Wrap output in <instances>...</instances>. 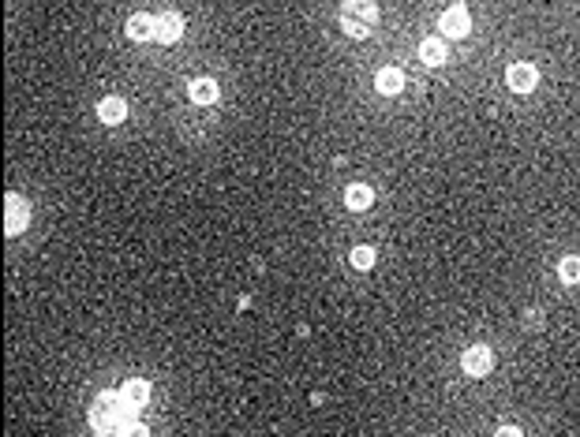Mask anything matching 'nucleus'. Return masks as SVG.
I'll use <instances>...</instances> for the list:
<instances>
[{"label": "nucleus", "mask_w": 580, "mask_h": 437, "mask_svg": "<svg viewBox=\"0 0 580 437\" xmlns=\"http://www.w3.org/2000/svg\"><path fill=\"white\" fill-rule=\"evenodd\" d=\"M378 27L375 0H345L341 4V30L348 38H367Z\"/></svg>", "instance_id": "f257e3e1"}, {"label": "nucleus", "mask_w": 580, "mask_h": 437, "mask_svg": "<svg viewBox=\"0 0 580 437\" xmlns=\"http://www.w3.org/2000/svg\"><path fill=\"white\" fill-rule=\"evenodd\" d=\"M120 400H124V396H116V392H102V396L94 400V408H90V426H94V434L105 437V434L116 426V419L124 415Z\"/></svg>", "instance_id": "f03ea898"}, {"label": "nucleus", "mask_w": 580, "mask_h": 437, "mask_svg": "<svg viewBox=\"0 0 580 437\" xmlns=\"http://www.w3.org/2000/svg\"><path fill=\"white\" fill-rule=\"evenodd\" d=\"M184 34V19L177 12H161L154 19V41H161V45H172Z\"/></svg>", "instance_id": "7ed1b4c3"}, {"label": "nucleus", "mask_w": 580, "mask_h": 437, "mask_svg": "<svg viewBox=\"0 0 580 437\" xmlns=\"http://www.w3.org/2000/svg\"><path fill=\"white\" fill-rule=\"evenodd\" d=\"M490 363H495V359H490V352L483 344H476V348H468L464 352V359H461V366L468 370V374L472 378H483V374H490Z\"/></svg>", "instance_id": "20e7f679"}, {"label": "nucleus", "mask_w": 580, "mask_h": 437, "mask_svg": "<svg viewBox=\"0 0 580 437\" xmlns=\"http://www.w3.org/2000/svg\"><path fill=\"white\" fill-rule=\"evenodd\" d=\"M23 224H27V206L19 194H8V224H4V232L8 236H19L23 232Z\"/></svg>", "instance_id": "39448f33"}, {"label": "nucleus", "mask_w": 580, "mask_h": 437, "mask_svg": "<svg viewBox=\"0 0 580 437\" xmlns=\"http://www.w3.org/2000/svg\"><path fill=\"white\" fill-rule=\"evenodd\" d=\"M468 27H472V23H468V12H464L461 4H453L450 12L442 15V30H446V34H453V38H464Z\"/></svg>", "instance_id": "423d86ee"}, {"label": "nucleus", "mask_w": 580, "mask_h": 437, "mask_svg": "<svg viewBox=\"0 0 580 437\" xmlns=\"http://www.w3.org/2000/svg\"><path fill=\"white\" fill-rule=\"evenodd\" d=\"M509 86L517 94L535 90V68H532V64H513V68H509Z\"/></svg>", "instance_id": "0eeeda50"}, {"label": "nucleus", "mask_w": 580, "mask_h": 437, "mask_svg": "<svg viewBox=\"0 0 580 437\" xmlns=\"http://www.w3.org/2000/svg\"><path fill=\"white\" fill-rule=\"evenodd\" d=\"M97 116H102V124H120V120L127 116V105L120 101V97H105V101L97 105Z\"/></svg>", "instance_id": "6e6552de"}, {"label": "nucleus", "mask_w": 580, "mask_h": 437, "mask_svg": "<svg viewBox=\"0 0 580 437\" xmlns=\"http://www.w3.org/2000/svg\"><path fill=\"white\" fill-rule=\"evenodd\" d=\"M191 101L195 105H214L217 101V83L214 79H195L191 83Z\"/></svg>", "instance_id": "1a4fd4ad"}, {"label": "nucleus", "mask_w": 580, "mask_h": 437, "mask_svg": "<svg viewBox=\"0 0 580 437\" xmlns=\"http://www.w3.org/2000/svg\"><path fill=\"white\" fill-rule=\"evenodd\" d=\"M127 38L150 41V38H154V19H150V15H131L127 19Z\"/></svg>", "instance_id": "9d476101"}, {"label": "nucleus", "mask_w": 580, "mask_h": 437, "mask_svg": "<svg viewBox=\"0 0 580 437\" xmlns=\"http://www.w3.org/2000/svg\"><path fill=\"white\" fill-rule=\"evenodd\" d=\"M371 199H375V194H371V187H364V183H352V187L345 191V202H348V210H367V206H371Z\"/></svg>", "instance_id": "9b49d317"}, {"label": "nucleus", "mask_w": 580, "mask_h": 437, "mask_svg": "<svg viewBox=\"0 0 580 437\" xmlns=\"http://www.w3.org/2000/svg\"><path fill=\"white\" fill-rule=\"evenodd\" d=\"M420 57H423V64H442V60H446V41H439V38H423Z\"/></svg>", "instance_id": "f8f14e48"}, {"label": "nucleus", "mask_w": 580, "mask_h": 437, "mask_svg": "<svg viewBox=\"0 0 580 437\" xmlns=\"http://www.w3.org/2000/svg\"><path fill=\"white\" fill-rule=\"evenodd\" d=\"M375 83H378V90H382V94H397L401 86H404V75H401L397 68H382Z\"/></svg>", "instance_id": "ddd939ff"}, {"label": "nucleus", "mask_w": 580, "mask_h": 437, "mask_svg": "<svg viewBox=\"0 0 580 437\" xmlns=\"http://www.w3.org/2000/svg\"><path fill=\"white\" fill-rule=\"evenodd\" d=\"M124 400L131 403V408H142V403L150 400V385H146V381H127V385H124Z\"/></svg>", "instance_id": "4468645a"}, {"label": "nucleus", "mask_w": 580, "mask_h": 437, "mask_svg": "<svg viewBox=\"0 0 580 437\" xmlns=\"http://www.w3.org/2000/svg\"><path fill=\"white\" fill-rule=\"evenodd\" d=\"M558 273H562V280H565V284H576V280H580V258H573V255L562 258Z\"/></svg>", "instance_id": "2eb2a0df"}, {"label": "nucleus", "mask_w": 580, "mask_h": 437, "mask_svg": "<svg viewBox=\"0 0 580 437\" xmlns=\"http://www.w3.org/2000/svg\"><path fill=\"white\" fill-rule=\"evenodd\" d=\"M352 266L356 269H371V266H375V250H371V247H356L352 250Z\"/></svg>", "instance_id": "dca6fc26"}, {"label": "nucleus", "mask_w": 580, "mask_h": 437, "mask_svg": "<svg viewBox=\"0 0 580 437\" xmlns=\"http://www.w3.org/2000/svg\"><path fill=\"white\" fill-rule=\"evenodd\" d=\"M120 437H150V430L142 422H124V430H120Z\"/></svg>", "instance_id": "f3484780"}, {"label": "nucleus", "mask_w": 580, "mask_h": 437, "mask_svg": "<svg viewBox=\"0 0 580 437\" xmlns=\"http://www.w3.org/2000/svg\"><path fill=\"white\" fill-rule=\"evenodd\" d=\"M495 437H524V434L517 430V426H502V430H498Z\"/></svg>", "instance_id": "a211bd4d"}]
</instances>
